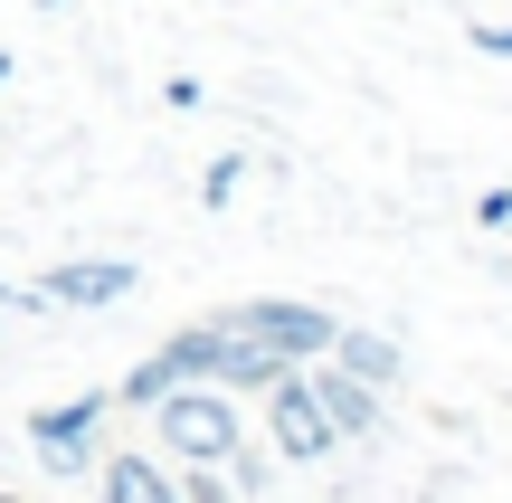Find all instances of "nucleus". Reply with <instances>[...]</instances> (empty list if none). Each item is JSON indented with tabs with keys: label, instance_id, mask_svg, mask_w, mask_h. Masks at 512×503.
I'll return each instance as SVG.
<instances>
[{
	"label": "nucleus",
	"instance_id": "9b49d317",
	"mask_svg": "<svg viewBox=\"0 0 512 503\" xmlns=\"http://www.w3.org/2000/svg\"><path fill=\"white\" fill-rule=\"evenodd\" d=\"M238 181H247V152H219V162L200 171V200H209V209H228V200H238Z\"/></svg>",
	"mask_w": 512,
	"mask_h": 503
},
{
	"label": "nucleus",
	"instance_id": "6e6552de",
	"mask_svg": "<svg viewBox=\"0 0 512 503\" xmlns=\"http://www.w3.org/2000/svg\"><path fill=\"white\" fill-rule=\"evenodd\" d=\"M323 361H342V371H351V380H370V390H399V380H408V352H399L389 333H370V323H342Z\"/></svg>",
	"mask_w": 512,
	"mask_h": 503
},
{
	"label": "nucleus",
	"instance_id": "9d476101",
	"mask_svg": "<svg viewBox=\"0 0 512 503\" xmlns=\"http://www.w3.org/2000/svg\"><path fill=\"white\" fill-rule=\"evenodd\" d=\"M171 485H181V503H238L228 466H171Z\"/></svg>",
	"mask_w": 512,
	"mask_h": 503
},
{
	"label": "nucleus",
	"instance_id": "7ed1b4c3",
	"mask_svg": "<svg viewBox=\"0 0 512 503\" xmlns=\"http://www.w3.org/2000/svg\"><path fill=\"white\" fill-rule=\"evenodd\" d=\"M209 323H228V333H256V342H275L285 361H323V352H332V333H342V314H323V304H294V295L219 304Z\"/></svg>",
	"mask_w": 512,
	"mask_h": 503
},
{
	"label": "nucleus",
	"instance_id": "1a4fd4ad",
	"mask_svg": "<svg viewBox=\"0 0 512 503\" xmlns=\"http://www.w3.org/2000/svg\"><path fill=\"white\" fill-rule=\"evenodd\" d=\"M228 485H238V503H256L275 485V447H247V437H238V447H228Z\"/></svg>",
	"mask_w": 512,
	"mask_h": 503
},
{
	"label": "nucleus",
	"instance_id": "ddd939ff",
	"mask_svg": "<svg viewBox=\"0 0 512 503\" xmlns=\"http://www.w3.org/2000/svg\"><path fill=\"white\" fill-rule=\"evenodd\" d=\"M475 219H484V228H512V190H484V200H475Z\"/></svg>",
	"mask_w": 512,
	"mask_h": 503
},
{
	"label": "nucleus",
	"instance_id": "dca6fc26",
	"mask_svg": "<svg viewBox=\"0 0 512 503\" xmlns=\"http://www.w3.org/2000/svg\"><path fill=\"white\" fill-rule=\"evenodd\" d=\"M0 503H10V494H0Z\"/></svg>",
	"mask_w": 512,
	"mask_h": 503
},
{
	"label": "nucleus",
	"instance_id": "f8f14e48",
	"mask_svg": "<svg viewBox=\"0 0 512 503\" xmlns=\"http://www.w3.org/2000/svg\"><path fill=\"white\" fill-rule=\"evenodd\" d=\"M465 38H475L484 57H512V19H475V29H465Z\"/></svg>",
	"mask_w": 512,
	"mask_h": 503
},
{
	"label": "nucleus",
	"instance_id": "f03ea898",
	"mask_svg": "<svg viewBox=\"0 0 512 503\" xmlns=\"http://www.w3.org/2000/svg\"><path fill=\"white\" fill-rule=\"evenodd\" d=\"M105 409H114V390H86V399H48V409H29V456L48 475H95V428H105Z\"/></svg>",
	"mask_w": 512,
	"mask_h": 503
},
{
	"label": "nucleus",
	"instance_id": "20e7f679",
	"mask_svg": "<svg viewBox=\"0 0 512 503\" xmlns=\"http://www.w3.org/2000/svg\"><path fill=\"white\" fill-rule=\"evenodd\" d=\"M266 447H275V466H323V456L342 447V437L323 428V399H313L304 361H294V371L266 390Z\"/></svg>",
	"mask_w": 512,
	"mask_h": 503
},
{
	"label": "nucleus",
	"instance_id": "4468645a",
	"mask_svg": "<svg viewBox=\"0 0 512 503\" xmlns=\"http://www.w3.org/2000/svg\"><path fill=\"white\" fill-rule=\"evenodd\" d=\"M0 86H10V48H0Z\"/></svg>",
	"mask_w": 512,
	"mask_h": 503
},
{
	"label": "nucleus",
	"instance_id": "423d86ee",
	"mask_svg": "<svg viewBox=\"0 0 512 503\" xmlns=\"http://www.w3.org/2000/svg\"><path fill=\"white\" fill-rule=\"evenodd\" d=\"M133 285H143V266H133V257H57L48 276H38V295L67 304V314H105V304H124Z\"/></svg>",
	"mask_w": 512,
	"mask_h": 503
},
{
	"label": "nucleus",
	"instance_id": "0eeeda50",
	"mask_svg": "<svg viewBox=\"0 0 512 503\" xmlns=\"http://www.w3.org/2000/svg\"><path fill=\"white\" fill-rule=\"evenodd\" d=\"M95 494H105V503H181L162 447H105V456H95Z\"/></svg>",
	"mask_w": 512,
	"mask_h": 503
},
{
	"label": "nucleus",
	"instance_id": "f257e3e1",
	"mask_svg": "<svg viewBox=\"0 0 512 503\" xmlns=\"http://www.w3.org/2000/svg\"><path fill=\"white\" fill-rule=\"evenodd\" d=\"M143 418H152V447H162L171 466H228V447L247 437L238 399H228L219 380H181V390H162Z\"/></svg>",
	"mask_w": 512,
	"mask_h": 503
},
{
	"label": "nucleus",
	"instance_id": "2eb2a0df",
	"mask_svg": "<svg viewBox=\"0 0 512 503\" xmlns=\"http://www.w3.org/2000/svg\"><path fill=\"white\" fill-rule=\"evenodd\" d=\"M38 10H67V0H38Z\"/></svg>",
	"mask_w": 512,
	"mask_h": 503
},
{
	"label": "nucleus",
	"instance_id": "39448f33",
	"mask_svg": "<svg viewBox=\"0 0 512 503\" xmlns=\"http://www.w3.org/2000/svg\"><path fill=\"white\" fill-rule=\"evenodd\" d=\"M313 399H323V428L342 437V447H380L389 437V390H370V380H351L342 361H304Z\"/></svg>",
	"mask_w": 512,
	"mask_h": 503
}]
</instances>
